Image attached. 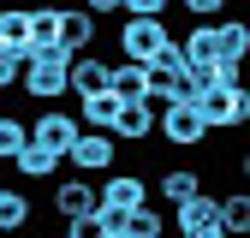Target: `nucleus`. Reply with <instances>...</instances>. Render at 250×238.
Here are the masks:
<instances>
[{"mask_svg": "<svg viewBox=\"0 0 250 238\" xmlns=\"http://www.w3.org/2000/svg\"><path fill=\"white\" fill-rule=\"evenodd\" d=\"M66 66H72L66 48H36V54H24L18 89H24L30 101H42V107H60V101H66Z\"/></svg>", "mask_w": 250, "mask_h": 238, "instance_id": "nucleus-1", "label": "nucleus"}, {"mask_svg": "<svg viewBox=\"0 0 250 238\" xmlns=\"http://www.w3.org/2000/svg\"><path fill=\"white\" fill-rule=\"evenodd\" d=\"M191 107L203 113V125H208V131H238L244 119H250V89H244V83H221V78H214V83L197 89V101H191Z\"/></svg>", "mask_w": 250, "mask_h": 238, "instance_id": "nucleus-2", "label": "nucleus"}, {"mask_svg": "<svg viewBox=\"0 0 250 238\" xmlns=\"http://www.w3.org/2000/svg\"><path fill=\"white\" fill-rule=\"evenodd\" d=\"M167 42H173V30H167L161 18H125V24L113 30V48H119L125 66H149Z\"/></svg>", "mask_w": 250, "mask_h": 238, "instance_id": "nucleus-3", "label": "nucleus"}, {"mask_svg": "<svg viewBox=\"0 0 250 238\" xmlns=\"http://www.w3.org/2000/svg\"><path fill=\"white\" fill-rule=\"evenodd\" d=\"M143 202H155L143 173H131V167H113L107 178H96V208H107V215H131V208H143Z\"/></svg>", "mask_w": 250, "mask_h": 238, "instance_id": "nucleus-4", "label": "nucleus"}, {"mask_svg": "<svg viewBox=\"0 0 250 238\" xmlns=\"http://www.w3.org/2000/svg\"><path fill=\"white\" fill-rule=\"evenodd\" d=\"M66 167H72L78 178H107V173L119 167V143H113L107 131H78V143L66 149Z\"/></svg>", "mask_w": 250, "mask_h": 238, "instance_id": "nucleus-5", "label": "nucleus"}, {"mask_svg": "<svg viewBox=\"0 0 250 238\" xmlns=\"http://www.w3.org/2000/svg\"><path fill=\"white\" fill-rule=\"evenodd\" d=\"M78 113H66V107H42V113H30V143L36 149H48V155H60L66 161V149L78 143Z\"/></svg>", "mask_w": 250, "mask_h": 238, "instance_id": "nucleus-6", "label": "nucleus"}, {"mask_svg": "<svg viewBox=\"0 0 250 238\" xmlns=\"http://www.w3.org/2000/svg\"><path fill=\"white\" fill-rule=\"evenodd\" d=\"M155 137H161L167 149H203V143H208L214 131L203 125V113H197L191 101H173V107H167V119L155 125Z\"/></svg>", "mask_w": 250, "mask_h": 238, "instance_id": "nucleus-7", "label": "nucleus"}, {"mask_svg": "<svg viewBox=\"0 0 250 238\" xmlns=\"http://www.w3.org/2000/svg\"><path fill=\"white\" fill-rule=\"evenodd\" d=\"M167 220L179 238H221V226H214V191H197L191 202L167 208Z\"/></svg>", "mask_w": 250, "mask_h": 238, "instance_id": "nucleus-8", "label": "nucleus"}, {"mask_svg": "<svg viewBox=\"0 0 250 238\" xmlns=\"http://www.w3.org/2000/svg\"><path fill=\"white\" fill-rule=\"evenodd\" d=\"M96 36H102V24L89 18L83 6H66V0H60V30H54V48H66V54H96Z\"/></svg>", "mask_w": 250, "mask_h": 238, "instance_id": "nucleus-9", "label": "nucleus"}, {"mask_svg": "<svg viewBox=\"0 0 250 238\" xmlns=\"http://www.w3.org/2000/svg\"><path fill=\"white\" fill-rule=\"evenodd\" d=\"M107 66H113V60H102V54H72V66H66V96H72V101L102 96V89H107Z\"/></svg>", "mask_w": 250, "mask_h": 238, "instance_id": "nucleus-10", "label": "nucleus"}, {"mask_svg": "<svg viewBox=\"0 0 250 238\" xmlns=\"http://www.w3.org/2000/svg\"><path fill=\"white\" fill-rule=\"evenodd\" d=\"M89 208H96V178H78V173L54 178V215L60 220H78V215H89Z\"/></svg>", "mask_w": 250, "mask_h": 238, "instance_id": "nucleus-11", "label": "nucleus"}, {"mask_svg": "<svg viewBox=\"0 0 250 238\" xmlns=\"http://www.w3.org/2000/svg\"><path fill=\"white\" fill-rule=\"evenodd\" d=\"M197 191H208V185H203V167H167L161 178H155L149 197H161L167 208H179V202H191Z\"/></svg>", "mask_w": 250, "mask_h": 238, "instance_id": "nucleus-12", "label": "nucleus"}, {"mask_svg": "<svg viewBox=\"0 0 250 238\" xmlns=\"http://www.w3.org/2000/svg\"><path fill=\"white\" fill-rule=\"evenodd\" d=\"M107 96H113L119 107H137V101L149 96V72H143V66H125V60H113V66H107Z\"/></svg>", "mask_w": 250, "mask_h": 238, "instance_id": "nucleus-13", "label": "nucleus"}, {"mask_svg": "<svg viewBox=\"0 0 250 238\" xmlns=\"http://www.w3.org/2000/svg\"><path fill=\"white\" fill-rule=\"evenodd\" d=\"M214 226H221V238H250V197L244 191L214 197Z\"/></svg>", "mask_w": 250, "mask_h": 238, "instance_id": "nucleus-14", "label": "nucleus"}, {"mask_svg": "<svg viewBox=\"0 0 250 238\" xmlns=\"http://www.w3.org/2000/svg\"><path fill=\"white\" fill-rule=\"evenodd\" d=\"M30 220H36V202H30V191L0 185V232L18 238V232H30Z\"/></svg>", "mask_w": 250, "mask_h": 238, "instance_id": "nucleus-15", "label": "nucleus"}, {"mask_svg": "<svg viewBox=\"0 0 250 238\" xmlns=\"http://www.w3.org/2000/svg\"><path fill=\"white\" fill-rule=\"evenodd\" d=\"M0 54H30V6H0Z\"/></svg>", "mask_w": 250, "mask_h": 238, "instance_id": "nucleus-16", "label": "nucleus"}, {"mask_svg": "<svg viewBox=\"0 0 250 238\" xmlns=\"http://www.w3.org/2000/svg\"><path fill=\"white\" fill-rule=\"evenodd\" d=\"M60 167H66V161L48 155V149H36V143H24V149H18V161H12L18 178H60Z\"/></svg>", "mask_w": 250, "mask_h": 238, "instance_id": "nucleus-17", "label": "nucleus"}, {"mask_svg": "<svg viewBox=\"0 0 250 238\" xmlns=\"http://www.w3.org/2000/svg\"><path fill=\"white\" fill-rule=\"evenodd\" d=\"M119 238H167V215H155V202L119 215Z\"/></svg>", "mask_w": 250, "mask_h": 238, "instance_id": "nucleus-18", "label": "nucleus"}, {"mask_svg": "<svg viewBox=\"0 0 250 238\" xmlns=\"http://www.w3.org/2000/svg\"><path fill=\"white\" fill-rule=\"evenodd\" d=\"M113 119H119V101L107 96V89H102V96H83V101H78V125H83V131H107Z\"/></svg>", "mask_w": 250, "mask_h": 238, "instance_id": "nucleus-19", "label": "nucleus"}, {"mask_svg": "<svg viewBox=\"0 0 250 238\" xmlns=\"http://www.w3.org/2000/svg\"><path fill=\"white\" fill-rule=\"evenodd\" d=\"M107 137H113V143H149L155 125H149V113H143V107H119V119L107 125Z\"/></svg>", "mask_w": 250, "mask_h": 238, "instance_id": "nucleus-20", "label": "nucleus"}, {"mask_svg": "<svg viewBox=\"0 0 250 238\" xmlns=\"http://www.w3.org/2000/svg\"><path fill=\"white\" fill-rule=\"evenodd\" d=\"M24 143H30V119L24 113H0V167H12Z\"/></svg>", "mask_w": 250, "mask_h": 238, "instance_id": "nucleus-21", "label": "nucleus"}, {"mask_svg": "<svg viewBox=\"0 0 250 238\" xmlns=\"http://www.w3.org/2000/svg\"><path fill=\"white\" fill-rule=\"evenodd\" d=\"M66 238H107V226H102V215H96V208H89V215L66 220Z\"/></svg>", "mask_w": 250, "mask_h": 238, "instance_id": "nucleus-22", "label": "nucleus"}, {"mask_svg": "<svg viewBox=\"0 0 250 238\" xmlns=\"http://www.w3.org/2000/svg\"><path fill=\"white\" fill-rule=\"evenodd\" d=\"M185 12H191L197 24H214V18H227V0H179Z\"/></svg>", "mask_w": 250, "mask_h": 238, "instance_id": "nucleus-23", "label": "nucleus"}, {"mask_svg": "<svg viewBox=\"0 0 250 238\" xmlns=\"http://www.w3.org/2000/svg\"><path fill=\"white\" fill-rule=\"evenodd\" d=\"M173 0H125V18H167Z\"/></svg>", "mask_w": 250, "mask_h": 238, "instance_id": "nucleus-24", "label": "nucleus"}, {"mask_svg": "<svg viewBox=\"0 0 250 238\" xmlns=\"http://www.w3.org/2000/svg\"><path fill=\"white\" fill-rule=\"evenodd\" d=\"M149 72H185V60H179V42H167L161 54L149 60Z\"/></svg>", "mask_w": 250, "mask_h": 238, "instance_id": "nucleus-25", "label": "nucleus"}, {"mask_svg": "<svg viewBox=\"0 0 250 238\" xmlns=\"http://www.w3.org/2000/svg\"><path fill=\"white\" fill-rule=\"evenodd\" d=\"M18 72H24V60L0 54V96H6V89H18Z\"/></svg>", "mask_w": 250, "mask_h": 238, "instance_id": "nucleus-26", "label": "nucleus"}, {"mask_svg": "<svg viewBox=\"0 0 250 238\" xmlns=\"http://www.w3.org/2000/svg\"><path fill=\"white\" fill-rule=\"evenodd\" d=\"M78 6H83V12H89V18H96V24H102V18H107V12H119V0H78Z\"/></svg>", "mask_w": 250, "mask_h": 238, "instance_id": "nucleus-27", "label": "nucleus"}, {"mask_svg": "<svg viewBox=\"0 0 250 238\" xmlns=\"http://www.w3.org/2000/svg\"><path fill=\"white\" fill-rule=\"evenodd\" d=\"M119 12H125V0H119Z\"/></svg>", "mask_w": 250, "mask_h": 238, "instance_id": "nucleus-28", "label": "nucleus"}, {"mask_svg": "<svg viewBox=\"0 0 250 238\" xmlns=\"http://www.w3.org/2000/svg\"><path fill=\"white\" fill-rule=\"evenodd\" d=\"M0 6H6V0H0Z\"/></svg>", "mask_w": 250, "mask_h": 238, "instance_id": "nucleus-29", "label": "nucleus"}]
</instances>
